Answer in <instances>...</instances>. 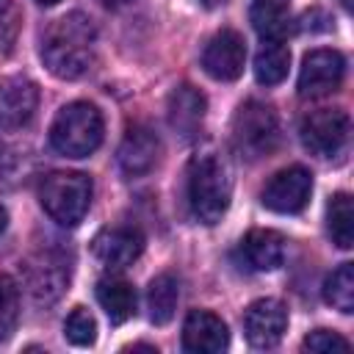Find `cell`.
<instances>
[{
  "instance_id": "30bf717a",
  "label": "cell",
  "mask_w": 354,
  "mask_h": 354,
  "mask_svg": "<svg viewBox=\"0 0 354 354\" xmlns=\"http://www.w3.org/2000/svg\"><path fill=\"white\" fill-rule=\"evenodd\" d=\"M288 329V310L279 299H257L243 313V335L254 348H274Z\"/></svg>"
},
{
  "instance_id": "ac0fdd59",
  "label": "cell",
  "mask_w": 354,
  "mask_h": 354,
  "mask_svg": "<svg viewBox=\"0 0 354 354\" xmlns=\"http://www.w3.org/2000/svg\"><path fill=\"white\" fill-rule=\"evenodd\" d=\"M180 301V282L174 274H158L149 288H147V310H149V321L155 326H163L174 318Z\"/></svg>"
},
{
  "instance_id": "603a6c76",
  "label": "cell",
  "mask_w": 354,
  "mask_h": 354,
  "mask_svg": "<svg viewBox=\"0 0 354 354\" xmlns=\"http://www.w3.org/2000/svg\"><path fill=\"white\" fill-rule=\"evenodd\" d=\"M19 318V290L17 282L6 274H0V340L11 337Z\"/></svg>"
},
{
  "instance_id": "8fae6325",
  "label": "cell",
  "mask_w": 354,
  "mask_h": 354,
  "mask_svg": "<svg viewBox=\"0 0 354 354\" xmlns=\"http://www.w3.org/2000/svg\"><path fill=\"white\" fill-rule=\"evenodd\" d=\"M91 252L105 268H124L144 252V235L136 227H105L94 235Z\"/></svg>"
},
{
  "instance_id": "cb8c5ba5",
  "label": "cell",
  "mask_w": 354,
  "mask_h": 354,
  "mask_svg": "<svg viewBox=\"0 0 354 354\" xmlns=\"http://www.w3.org/2000/svg\"><path fill=\"white\" fill-rule=\"evenodd\" d=\"M64 332L72 346H91L97 340V321L86 307H75L64 324Z\"/></svg>"
},
{
  "instance_id": "52a82bcc",
  "label": "cell",
  "mask_w": 354,
  "mask_h": 354,
  "mask_svg": "<svg viewBox=\"0 0 354 354\" xmlns=\"http://www.w3.org/2000/svg\"><path fill=\"white\" fill-rule=\"evenodd\" d=\"M343 72H346V61L337 50L307 53L301 61V72H299V97L318 100V97L337 91V86L343 83Z\"/></svg>"
},
{
  "instance_id": "8992f818",
  "label": "cell",
  "mask_w": 354,
  "mask_h": 354,
  "mask_svg": "<svg viewBox=\"0 0 354 354\" xmlns=\"http://www.w3.org/2000/svg\"><path fill=\"white\" fill-rule=\"evenodd\" d=\"M304 149H310L318 158H335L348 147L351 136V119L343 108H321L301 119L299 127Z\"/></svg>"
},
{
  "instance_id": "5bb4252c",
  "label": "cell",
  "mask_w": 354,
  "mask_h": 354,
  "mask_svg": "<svg viewBox=\"0 0 354 354\" xmlns=\"http://www.w3.org/2000/svg\"><path fill=\"white\" fill-rule=\"evenodd\" d=\"M39 105V86L28 77H8L0 83V127L19 130L25 127Z\"/></svg>"
},
{
  "instance_id": "83f0119b",
  "label": "cell",
  "mask_w": 354,
  "mask_h": 354,
  "mask_svg": "<svg viewBox=\"0 0 354 354\" xmlns=\"http://www.w3.org/2000/svg\"><path fill=\"white\" fill-rule=\"evenodd\" d=\"M102 6H108V8H122V6H127L130 0H100Z\"/></svg>"
},
{
  "instance_id": "d6986e66",
  "label": "cell",
  "mask_w": 354,
  "mask_h": 354,
  "mask_svg": "<svg viewBox=\"0 0 354 354\" xmlns=\"http://www.w3.org/2000/svg\"><path fill=\"white\" fill-rule=\"evenodd\" d=\"M290 69V50L279 39H268L254 55V77L263 86H277L288 77Z\"/></svg>"
},
{
  "instance_id": "2e32d148",
  "label": "cell",
  "mask_w": 354,
  "mask_h": 354,
  "mask_svg": "<svg viewBox=\"0 0 354 354\" xmlns=\"http://www.w3.org/2000/svg\"><path fill=\"white\" fill-rule=\"evenodd\" d=\"M238 257L249 271H277L285 263V238L274 230H252L241 241Z\"/></svg>"
},
{
  "instance_id": "484cf974",
  "label": "cell",
  "mask_w": 354,
  "mask_h": 354,
  "mask_svg": "<svg viewBox=\"0 0 354 354\" xmlns=\"http://www.w3.org/2000/svg\"><path fill=\"white\" fill-rule=\"evenodd\" d=\"M301 348H304V351H318V354H329V351L335 354V351H348L351 343H348L343 335H337V332L315 329V332H310V335L304 337Z\"/></svg>"
},
{
  "instance_id": "7402d4cb",
  "label": "cell",
  "mask_w": 354,
  "mask_h": 354,
  "mask_svg": "<svg viewBox=\"0 0 354 354\" xmlns=\"http://www.w3.org/2000/svg\"><path fill=\"white\" fill-rule=\"evenodd\" d=\"M324 299L326 304H332L340 313H351L354 310V266L343 263L337 266L326 282H324Z\"/></svg>"
},
{
  "instance_id": "ffe728a7",
  "label": "cell",
  "mask_w": 354,
  "mask_h": 354,
  "mask_svg": "<svg viewBox=\"0 0 354 354\" xmlns=\"http://www.w3.org/2000/svg\"><path fill=\"white\" fill-rule=\"evenodd\" d=\"M326 230L332 235V243H337L340 249L354 246V207H351V196L346 191H340L329 199V205H326Z\"/></svg>"
},
{
  "instance_id": "4316f807",
  "label": "cell",
  "mask_w": 354,
  "mask_h": 354,
  "mask_svg": "<svg viewBox=\"0 0 354 354\" xmlns=\"http://www.w3.org/2000/svg\"><path fill=\"white\" fill-rule=\"evenodd\" d=\"M17 166H19V158H17V149L0 138V188H8L14 183V174H17Z\"/></svg>"
},
{
  "instance_id": "ba28073f",
  "label": "cell",
  "mask_w": 354,
  "mask_h": 354,
  "mask_svg": "<svg viewBox=\"0 0 354 354\" xmlns=\"http://www.w3.org/2000/svg\"><path fill=\"white\" fill-rule=\"evenodd\" d=\"M313 174L304 166H288L277 171L263 188V205L274 213H299L310 202Z\"/></svg>"
},
{
  "instance_id": "9c48e42d",
  "label": "cell",
  "mask_w": 354,
  "mask_h": 354,
  "mask_svg": "<svg viewBox=\"0 0 354 354\" xmlns=\"http://www.w3.org/2000/svg\"><path fill=\"white\" fill-rule=\"evenodd\" d=\"M202 66L213 80H238L246 66V41L238 30H218L202 50Z\"/></svg>"
},
{
  "instance_id": "e0dca14e",
  "label": "cell",
  "mask_w": 354,
  "mask_h": 354,
  "mask_svg": "<svg viewBox=\"0 0 354 354\" xmlns=\"http://www.w3.org/2000/svg\"><path fill=\"white\" fill-rule=\"evenodd\" d=\"M97 301L111 318V324H124L127 318L136 315V288L124 279L108 277L97 282Z\"/></svg>"
},
{
  "instance_id": "44dd1931",
  "label": "cell",
  "mask_w": 354,
  "mask_h": 354,
  "mask_svg": "<svg viewBox=\"0 0 354 354\" xmlns=\"http://www.w3.org/2000/svg\"><path fill=\"white\" fill-rule=\"evenodd\" d=\"M290 0H252V25L266 39H282L288 33Z\"/></svg>"
},
{
  "instance_id": "7c38bea8",
  "label": "cell",
  "mask_w": 354,
  "mask_h": 354,
  "mask_svg": "<svg viewBox=\"0 0 354 354\" xmlns=\"http://www.w3.org/2000/svg\"><path fill=\"white\" fill-rule=\"evenodd\" d=\"M160 158V138L147 124H133L116 152V160L127 177H144L155 169Z\"/></svg>"
},
{
  "instance_id": "d4e9b609",
  "label": "cell",
  "mask_w": 354,
  "mask_h": 354,
  "mask_svg": "<svg viewBox=\"0 0 354 354\" xmlns=\"http://www.w3.org/2000/svg\"><path fill=\"white\" fill-rule=\"evenodd\" d=\"M22 28V14L14 0H0V53L8 55L19 39Z\"/></svg>"
},
{
  "instance_id": "277c9868",
  "label": "cell",
  "mask_w": 354,
  "mask_h": 354,
  "mask_svg": "<svg viewBox=\"0 0 354 354\" xmlns=\"http://www.w3.org/2000/svg\"><path fill=\"white\" fill-rule=\"evenodd\" d=\"M91 177L83 171H53L41 180L39 202L61 227H77L91 205Z\"/></svg>"
},
{
  "instance_id": "6da1fadb",
  "label": "cell",
  "mask_w": 354,
  "mask_h": 354,
  "mask_svg": "<svg viewBox=\"0 0 354 354\" xmlns=\"http://www.w3.org/2000/svg\"><path fill=\"white\" fill-rule=\"evenodd\" d=\"M97 30L80 11L55 19L41 39V61L61 80L83 77L94 64Z\"/></svg>"
},
{
  "instance_id": "9a60e30c",
  "label": "cell",
  "mask_w": 354,
  "mask_h": 354,
  "mask_svg": "<svg viewBox=\"0 0 354 354\" xmlns=\"http://www.w3.org/2000/svg\"><path fill=\"white\" fill-rule=\"evenodd\" d=\"M205 111H207V100L199 88L183 83L169 94V124L174 133H180L183 138H196L205 122Z\"/></svg>"
},
{
  "instance_id": "3957f363",
  "label": "cell",
  "mask_w": 354,
  "mask_h": 354,
  "mask_svg": "<svg viewBox=\"0 0 354 354\" xmlns=\"http://www.w3.org/2000/svg\"><path fill=\"white\" fill-rule=\"evenodd\" d=\"M102 113L91 102L64 105L50 124V144L66 158H86L102 144Z\"/></svg>"
},
{
  "instance_id": "5b68a950",
  "label": "cell",
  "mask_w": 354,
  "mask_h": 354,
  "mask_svg": "<svg viewBox=\"0 0 354 354\" xmlns=\"http://www.w3.org/2000/svg\"><path fill=\"white\" fill-rule=\"evenodd\" d=\"M279 144V119L271 105L249 100L238 108L232 119V147L241 158L257 160L271 155Z\"/></svg>"
},
{
  "instance_id": "7a4b0ae2",
  "label": "cell",
  "mask_w": 354,
  "mask_h": 354,
  "mask_svg": "<svg viewBox=\"0 0 354 354\" xmlns=\"http://www.w3.org/2000/svg\"><path fill=\"white\" fill-rule=\"evenodd\" d=\"M185 191H188L191 213L202 224L221 221V216L227 213L230 199H232V174H230V166L218 155H213V152L196 155L188 163Z\"/></svg>"
},
{
  "instance_id": "4fadbf2b",
  "label": "cell",
  "mask_w": 354,
  "mask_h": 354,
  "mask_svg": "<svg viewBox=\"0 0 354 354\" xmlns=\"http://www.w3.org/2000/svg\"><path fill=\"white\" fill-rule=\"evenodd\" d=\"M230 346L227 324L210 310H191L183 324V348L191 354H221Z\"/></svg>"
},
{
  "instance_id": "f546056e",
  "label": "cell",
  "mask_w": 354,
  "mask_h": 354,
  "mask_svg": "<svg viewBox=\"0 0 354 354\" xmlns=\"http://www.w3.org/2000/svg\"><path fill=\"white\" fill-rule=\"evenodd\" d=\"M39 6H55V3H61V0H36Z\"/></svg>"
},
{
  "instance_id": "f1b7e54d",
  "label": "cell",
  "mask_w": 354,
  "mask_h": 354,
  "mask_svg": "<svg viewBox=\"0 0 354 354\" xmlns=\"http://www.w3.org/2000/svg\"><path fill=\"white\" fill-rule=\"evenodd\" d=\"M6 224H8V210H6L3 205H0V232L6 230Z\"/></svg>"
}]
</instances>
